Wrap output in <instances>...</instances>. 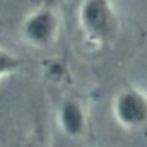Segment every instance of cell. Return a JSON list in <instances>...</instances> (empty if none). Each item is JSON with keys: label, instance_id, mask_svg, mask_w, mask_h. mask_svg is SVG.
<instances>
[{"label": "cell", "instance_id": "5", "mask_svg": "<svg viewBox=\"0 0 147 147\" xmlns=\"http://www.w3.org/2000/svg\"><path fill=\"white\" fill-rule=\"evenodd\" d=\"M23 67V59L18 57L16 54H12L11 50L0 47V82L4 78L14 75Z\"/></svg>", "mask_w": 147, "mask_h": 147}, {"label": "cell", "instance_id": "2", "mask_svg": "<svg viewBox=\"0 0 147 147\" xmlns=\"http://www.w3.org/2000/svg\"><path fill=\"white\" fill-rule=\"evenodd\" d=\"M59 33V14L50 5H40L21 23V35L26 43L36 49L52 45Z\"/></svg>", "mask_w": 147, "mask_h": 147}, {"label": "cell", "instance_id": "4", "mask_svg": "<svg viewBox=\"0 0 147 147\" xmlns=\"http://www.w3.org/2000/svg\"><path fill=\"white\" fill-rule=\"evenodd\" d=\"M59 128L66 137L78 138L87 131V111L82 100L75 97H66L57 111Z\"/></svg>", "mask_w": 147, "mask_h": 147}, {"label": "cell", "instance_id": "3", "mask_svg": "<svg viewBox=\"0 0 147 147\" xmlns=\"http://www.w3.org/2000/svg\"><path fill=\"white\" fill-rule=\"evenodd\" d=\"M113 114L123 128L144 126L147 123V95L135 87H125L114 95Z\"/></svg>", "mask_w": 147, "mask_h": 147}, {"label": "cell", "instance_id": "1", "mask_svg": "<svg viewBox=\"0 0 147 147\" xmlns=\"http://www.w3.org/2000/svg\"><path fill=\"white\" fill-rule=\"evenodd\" d=\"M78 23L85 38L94 45L111 43L119 33V18L113 0H82Z\"/></svg>", "mask_w": 147, "mask_h": 147}]
</instances>
